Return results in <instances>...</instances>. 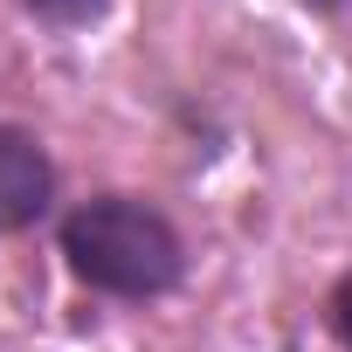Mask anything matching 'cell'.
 <instances>
[{
  "mask_svg": "<svg viewBox=\"0 0 352 352\" xmlns=\"http://www.w3.org/2000/svg\"><path fill=\"white\" fill-rule=\"evenodd\" d=\"M14 8L35 14L42 28H56V35H83V28H97L111 14V0H14Z\"/></svg>",
  "mask_w": 352,
  "mask_h": 352,
  "instance_id": "cell-3",
  "label": "cell"
},
{
  "mask_svg": "<svg viewBox=\"0 0 352 352\" xmlns=\"http://www.w3.org/2000/svg\"><path fill=\"white\" fill-rule=\"evenodd\" d=\"M56 214V159L28 124L0 118V242Z\"/></svg>",
  "mask_w": 352,
  "mask_h": 352,
  "instance_id": "cell-2",
  "label": "cell"
},
{
  "mask_svg": "<svg viewBox=\"0 0 352 352\" xmlns=\"http://www.w3.org/2000/svg\"><path fill=\"white\" fill-rule=\"evenodd\" d=\"M297 8H311V14H345L352 0H297Z\"/></svg>",
  "mask_w": 352,
  "mask_h": 352,
  "instance_id": "cell-5",
  "label": "cell"
},
{
  "mask_svg": "<svg viewBox=\"0 0 352 352\" xmlns=\"http://www.w3.org/2000/svg\"><path fill=\"white\" fill-rule=\"evenodd\" d=\"M63 270L118 304H159L187 283V235L145 194H90L56 221Z\"/></svg>",
  "mask_w": 352,
  "mask_h": 352,
  "instance_id": "cell-1",
  "label": "cell"
},
{
  "mask_svg": "<svg viewBox=\"0 0 352 352\" xmlns=\"http://www.w3.org/2000/svg\"><path fill=\"white\" fill-rule=\"evenodd\" d=\"M324 318H331V331H338V345L352 352V270L331 283V297H324Z\"/></svg>",
  "mask_w": 352,
  "mask_h": 352,
  "instance_id": "cell-4",
  "label": "cell"
}]
</instances>
